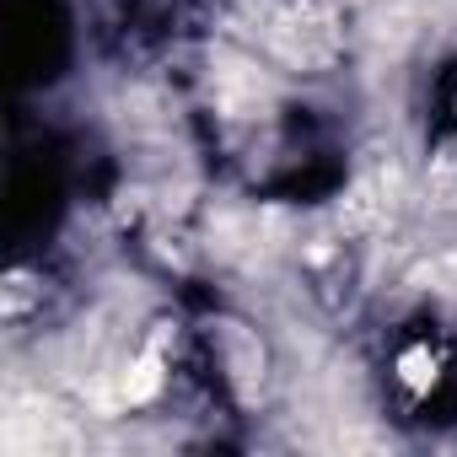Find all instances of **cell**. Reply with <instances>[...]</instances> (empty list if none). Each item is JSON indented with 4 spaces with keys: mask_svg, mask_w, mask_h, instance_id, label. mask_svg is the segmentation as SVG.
I'll return each instance as SVG.
<instances>
[{
    "mask_svg": "<svg viewBox=\"0 0 457 457\" xmlns=\"http://www.w3.org/2000/svg\"><path fill=\"white\" fill-rule=\"evenodd\" d=\"M162 387V371H156V355H145L129 377H124V403H140V398H151Z\"/></svg>",
    "mask_w": 457,
    "mask_h": 457,
    "instance_id": "obj_1",
    "label": "cell"
}]
</instances>
